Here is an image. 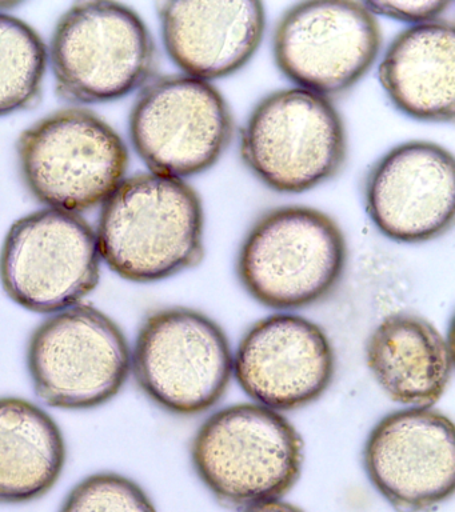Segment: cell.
<instances>
[{
	"instance_id": "12",
	"label": "cell",
	"mask_w": 455,
	"mask_h": 512,
	"mask_svg": "<svg viewBox=\"0 0 455 512\" xmlns=\"http://www.w3.org/2000/svg\"><path fill=\"white\" fill-rule=\"evenodd\" d=\"M363 466L395 511L437 510L455 490L454 423L433 408L391 412L371 430Z\"/></svg>"
},
{
	"instance_id": "19",
	"label": "cell",
	"mask_w": 455,
	"mask_h": 512,
	"mask_svg": "<svg viewBox=\"0 0 455 512\" xmlns=\"http://www.w3.org/2000/svg\"><path fill=\"white\" fill-rule=\"evenodd\" d=\"M49 51L25 20L0 12V116L35 103L45 80Z\"/></svg>"
},
{
	"instance_id": "16",
	"label": "cell",
	"mask_w": 455,
	"mask_h": 512,
	"mask_svg": "<svg viewBox=\"0 0 455 512\" xmlns=\"http://www.w3.org/2000/svg\"><path fill=\"white\" fill-rule=\"evenodd\" d=\"M366 363L383 392L403 406L430 408L453 376V350L442 332L422 316L394 314L367 340Z\"/></svg>"
},
{
	"instance_id": "10",
	"label": "cell",
	"mask_w": 455,
	"mask_h": 512,
	"mask_svg": "<svg viewBox=\"0 0 455 512\" xmlns=\"http://www.w3.org/2000/svg\"><path fill=\"white\" fill-rule=\"evenodd\" d=\"M225 96L206 80L167 75L147 84L130 114L131 142L153 174L183 179L210 170L234 136Z\"/></svg>"
},
{
	"instance_id": "22",
	"label": "cell",
	"mask_w": 455,
	"mask_h": 512,
	"mask_svg": "<svg viewBox=\"0 0 455 512\" xmlns=\"http://www.w3.org/2000/svg\"><path fill=\"white\" fill-rule=\"evenodd\" d=\"M242 512H306L303 508L295 506L293 503L285 500L275 499L269 502L254 504L245 508Z\"/></svg>"
},
{
	"instance_id": "14",
	"label": "cell",
	"mask_w": 455,
	"mask_h": 512,
	"mask_svg": "<svg viewBox=\"0 0 455 512\" xmlns=\"http://www.w3.org/2000/svg\"><path fill=\"white\" fill-rule=\"evenodd\" d=\"M337 358L319 324L293 314L258 320L238 344L233 375L257 404L294 411L317 402L333 383Z\"/></svg>"
},
{
	"instance_id": "2",
	"label": "cell",
	"mask_w": 455,
	"mask_h": 512,
	"mask_svg": "<svg viewBox=\"0 0 455 512\" xmlns=\"http://www.w3.org/2000/svg\"><path fill=\"white\" fill-rule=\"evenodd\" d=\"M195 474L229 508L281 499L301 478L305 443L294 424L257 403L222 408L191 442Z\"/></svg>"
},
{
	"instance_id": "3",
	"label": "cell",
	"mask_w": 455,
	"mask_h": 512,
	"mask_svg": "<svg viewBox=\"0 0 455 512\" xmlns=\"http://www.w3.org/2000/svg\"><path fill=\"white\" fill-rule=\"evenodd\" d=\"M345 234L330 215L306 206L265 212L239 248L237 275L271 310L293 311L329 298L346 271Z\"/></svg>"
},
{
	"instance_id": "9",
	"label": "cell",
	"mask_w": 455,
	"mask_h": 512,
	"mask_svg": "<svg viewBox=\"0 0 455 512\" xmlns=\"http://www.w3.org/2000/svg\"><path fill=\"white\" fill-rule=\"evenodd\" d=\"M97 234L83 216L45 208L23 216L0 250V283L18 306L57 314L82 304L101 280Z\"/></svg>"
},
{
	"instance_id": "8",
	"label": "cell",
	"mask_w": 455,
	"mask_h": 512,
	"mask_svg": "<svg viewBox=\"0 0 455 512\" xmlns=\"http://www.w3.org/2000/svg\"><path fill=\"white\" fill-rule=\"evenodd\" d=\"M27 368L38 398L61 410H91L122 391L131 372V348L105 312L78 304L35 328Z\"/></svg>"
},
{
	"instance_id": "17",
	"label": "cell",
	"mask_w": 455,
	"mask_h": 512,
	"mask_svg": "<svg viewBox=\"0 0 455 512\" xmlns=\"http://www.w3.org/2000/svg\"><path fill=\"white\" fill-rule=\"evenodd\" d=\"M379 82L391 103L410 118L453 122L454 24L438 19L399 32L379 64Z\"/></svg>"
},
{
	"instance_id": "5",
	"label": "cell",
	"mask_w": 455,
	"mask_h": 512,
	"mask_svg": "<svg viewBox=\"0 0 455 512\" xmlns=\"http://www.w3.org/2000/svg\"><path fill=\"white\" fill-rule=\"evenodd\" d=\"M19 170L47 208L79 212L103 204L125 180L129 151L94 112L65 108L27 128L17 144Z\"/></svg>"
},
{
	"instance_id": "13",
	"label": "cell",
	"mask_w": 455,
	"mask_h": 512,
	"mask_svg": "<svg viewBox=\"0 0 455 512\" xmlns=\"http://www.w3.org/2000/svg\"><path fill=\"white\" fill-rule=\"evenodd\" d=\"M454 156L429 140H410L387 151L363 183L367 215L398 243L430 242L454 223Z\"/></svg>"
},
{
	"instance_id": "18",
	"label": "cell",
	"mask_w": 455,
	"mask_h": 512,
	"mask_svg": "<svg viewBox=\"0 0 455 512\" xmlns=\"http://www.w3.org/2000/svg\"><path fill=\"white\" fill-rule=\"evenodd\" d=\"M66 456L61 428L43 408L15 396L0 398V506L49 494Z\"/></svg>"
},
{
	"instance_id": "21",
	"label": "cell",
	"mask_w": 455,
	"mask_h": 512,
	"mask_svg": "<svg viewBox=\"0 0 455 512\" xmlns=\"http://www.w3.org/2000/svg\"><path fill=\"white\" fill-rule=\"evenodd\" d=\"M367 10L374 15L417 24L433 22L445 14L451 2L449 0H419V2H367Z\"/></svg>"
},
{
	"instance_id": "7",
	"label": "cell",
	"mask_w": 455,
	"mask_h": 512,
	"mask_svg": "<svg viewBox=\"0 0 455 512\" xmlns=\"http://www.w3.org/2000/svg\"><path fill=\"white\" fill-rule=\"evenodd\" d=\"M226 332L210 316L187 307L151 312L139 327L131 371L147 398L179 416L209 411L233 378Z\"/></svg>"
},
{
	"instance_id": "4",
	"label": "cell",
	"mask_w": 455,
	"mask_h": 512,
	"mask_svg": "<svg viewBox=\"0 0 455 512\" xmlns=\"http://www.w3.org/2000/svg\"><path fill=\"white\" fill-rule=\"evenodd\" d=\"M49 58L63 99L105 103L149 82L157 67V47L133 8L97 0L75 3L62 15Z\"/></svg>"
},
{
	"instance_id": "15",
	"label": "cell",
	"mask_w": 455,
	"mask_h": 512,
	"mask_svg": "<svg viewBox=\"0 0 455 512\" xmlns=\"http://www.w3.org/2000/svg\"><path fill=\"white\" fill-rule=\"evenodd\" d=\"M167 54L187 76L222 79L242 70L261 46L265 6L238 2H163L158 6Z\"/></svg>"
},
{
	"instance_id": "1",
	"label": "cell",
	"mask_w": 455,
	"mask_h": 512,
	"mask_svg": "<svg viewBox=\"0 0 455 512\" xmlns=\"http://www.w3.org/2000/svg\"><path fill=\"white\" fill-rule=\"evenodd\" d=\"M95 234L101 259L122 279L173 278L205 258L201 196L183 179L135 175L103 203Z\"/></svg>"
},
{
	"instance_id": "20",
	"label": "cell",
	"mask_w": 455,
	"mask_h": 512,
	"mask_svg": "<svg viewBox=\"0 0 455 512\" xmlns=\"http://www.w3.org/2000/svg\"><path fill=\"white\" fill-rule=\"evenodd\" d=\"M58 512H158L135 480L118 472H97L75 484Z\"/></svg>"
},
{
	"instance_id": "6",
	"label": "cell",
	"mask_w": 455,
	"mask_h": 512,
	"mask_svg": "<svg viewBox=\"0 0 455 512\" xmlns=\"http://www.w3.org/2000/svg\"><path fill=\"white\" fill-rule=\"evenodd\" d=\"M243 162L271 190L303 194L333 179L347 155L345 123L329 98L303 88L271 92L241 134Z\"/></svg>"
},
{
	"instance_id": "11",
	"label": "cell",
	"mask_w": 455,
	"mask_h": 512,
	"mask_svg": "<svg viewBox=\"0 0 455 512\" xmlns=\"http://www.w3.org/2000/svg\"><path fill=\"white\" fill-rule=\"evenodd\" d=\"M382 47L377 16L365 3L294 4L275 27L273 51L282 74L322 96L342 94L373 67Z\"/></svg>"
}]
</instances>
